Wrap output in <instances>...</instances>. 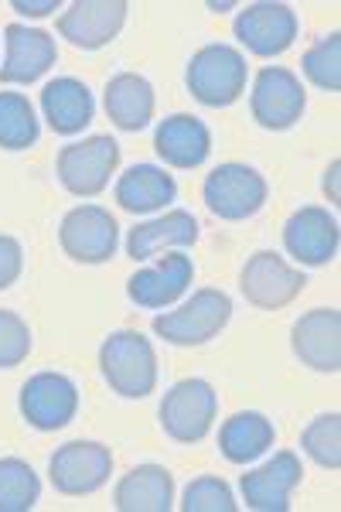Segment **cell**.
Masks as SVG:
<instances>
[{
	"label": "cell",
	"instance_id": "6da1fadb",
	"mask_svg": "<svg viewBox=\"0 0 341 512\" xmlns=\"http://www.w3.org/2000/svg\"><path fill=\"white\" fill-rule=\"evenodd\" d=\"M99 373L123 400H144L157 390V355L140 332H113L99 345Z\"/></svg>",
	"mask_w": 341,
	"mask_h": 512
},
{
	"label": "cell",
	"instance_id": "7a4b0ae2",
	"mask_svg": "<svg viewBox=\"0 0 341 512\" xmlns=\"http://www.w3.org/2000/svg\"><path fill=\"white\" fill-rule=\"evenodd\" d=\"M246 59L232 45H205L191 55L185 82L188 93L202 106H232L246 93Z\"/></svg>",
	"mask_w": 341,
	"mask_h": 512
},
{
	"label": "cell",
	"instance_id": "3957f363",
	"mask_svg": "<svg viewBox=\"0 0 341 512\" xmlns=\"http://www.w3.org/2000/svg\"><path fill=\"white\" fill-rule=\"evenodd\" d=\"M232 318V301L226 291H215V287H202L188 297L181 308L164 311L154 318V332L171 345H205L212 338L222 335V328Z\"/></svg>",
	"mask_w": 341,
	"mask_h": 512
},
{
	"label": "cell",
	"instance_id": "277c9868",
	"mask_svg": "<svg viewBox=\"0 0 341 512\" xmlns=\"http://www.w3.org/2000/svg\"><path fill=\"white\" fill-rule=\"evenodd\" d=\"M215 410H219V396H215L209 379H181L174 383L161 400V427L171 441L178 444H198L205 441L215 424Z\"/></svg>",
	"mask_w": 341,
	"mask_h": 512
},
{
	"label": "cell",
	"instance_id": "5b68a950",
	"mask_svg": "<svg viewBox=\"0 0 341 512\" xmlns=\"http://www.w3.org/2000/svg\"><path fill=\"white\" fill-rule=\"evenodd\" d=\"M266 195H270L266 178L256 168L239 161L219 164L202 185L205 209L222 222H243L249 216H256L266 205Z\"/></svg>",
	"mask_w": 341,
	"mask_h": 512
},
{
	"label": "cell",
	"instance_id": "8992f818",
	"mask_svg": "<svg viewBox=\"0 0 341 512\" xmlns=\"http://www.w3.org/2000/svg\"><path fill=\"white\" fill-rule=\"evenodd\" d=\"M116 164H120V144L106 134L76 140L58 151V181L69 195L93 198L106 192Z\"/></svg>",
	"mask_w": 341,
	"mask_h": 512
},
{
	"label": "cell",
	"instance_id": "52a82bcc",
	"mask_svg": "<svg viewBox=\"0 0 341 512\" xmlns=\"http://www.w3.org/2000/svg\"><path fill=\"white\" fill-rule=\"evenodd\" d=\"M307 287V277L294 270L280 253L260 250L253 253L239 270V291L253 308L260 311H280L290 301H297Z\"/></svg>",
	"mask_w": 341,
	"mask_h": 512
},
{
	"label": "cell",
	"instance_id": "ba28073f",
	"mask_svg": "<svg viewBox=\"0 0 341 512\" xmlns=\"http://www.w3.org/2000/svg\"><path fill=\"white\" fill-rule=\"evenodd\" d=\"M113 451L99 441H65L48 458V478L62 495H93L110 482Z\"/></svg>",
	"mask_w": 341,
	"mask_h": 512
},
{
	"label": "cell",
	"instance_id": "9c48e42d",
	"mask_svg": "<svg viewBox=\"0 0 341 512\" xmlns=\"http://www.w3.org/2000/svg\"><path fill=\"white\" fill-rule=\"evenodd\" d=\"M18 407H21V417L28 420V427H35L41 434H52L76 420L79 390H76V383L62 373H35L21 386Z\"/></svg>",
	"mask_w": 341,
	"mask_h": 512
},
{
	"label": "cell",
	"instance_id": "30bf717a",
	"mask_svg": "<svg viewBox=\"0 0 341 512\" xmlns=\"http://www.w3.org/2000/svg\"><path fill=\"white\" fill-rule=\"evenodd\" d=\"M304 86L284 65H266L253 82V93H249V110L253 120L263 130H290L297 120L304 117Z\"/></svg>",
	"mask_w": 341,
	"mask_h": 512
},
{
	"label": "cell",
	"instance_id": "8fae6325",
	"mask_svg": "<svg viewBox=\"0 0 341 512\" xmlns=\"http://www.w3.org/2000/svg\"><path fill=\"white\" fill-rule=\"evenodd\" d=\"M58 243L76 263H106L120 243V226L103 205H76L58 226Z\"/></svg>",
	"mask_w": 341,
	"mask_h": 512
},
{
	"label": "cell",
	"instance_id": "7c38bea8",
	"mask_svg": "<svg viewBox=\"0 0 341 512\" xmlns=\"http://www.w3.org/2000/svg\"><path fill=\"white\" fill-rule=\"evenodd\" d=\"M236 31L239 45L246 52L260 55V59H273V55H284L297 38V14L290 4H277V0H260V4H249L236 14Z\"/></svg>",
	"mask_w": 341,
	"mask_h": 512
},
{
	"label": "cell",
	"instance_id": "4fadbf2b",
	"mask_svg": "<svg viewBox=\"0 0 341 512\" xmlns=\"http://www.w3.org/2000/svg\"><path fill=\"white\" fill-rule=\"evenodd\" d=\"M127 0H76L58 18V35L82 52L106 48L127 24Z\"/></svg>",
	"mask_w": 341,
	"mask_h": 512
},
{
	"label": "cell",
	"instance_id": "5bb4252c",
	"mask_svg": "<svg viewBox=\"0 0 341 512\" xmlns=\"http://www.w3.org/2000/svg\"><path fill=\"white\" fill-rule=\"evenodd\" d=\"M304 468L301 458L294 451H277L270 461H263L260 468L246 472L239 478V489L249 509L256 512H287L290 509V495L301 485Z\"/></svg>",
	"mask_w": 341,
	"mask_h": 512
},
{
	"label": "cell",
	"instance_id": "9a60e30c",
	"mask_svg": "<svg viewBox=\"0 0 341 512\" xmlns=\"http://www.w3.org/2000/svg\"><path fill=\"white\" fill-rule=\"evenodd\" d=\"M4 65H0V82L7 86H31L45 76L58 59L55 38L41 28H24V24H7L4 28Z\"/></svg>",
	"mask_w": 341,
	"mask_h": 512
},
{
	"label": "cell",
	"instance_id": "2e32d148",
	"mask_svg": "<svg viewBox=\"0 0 341 512\" xmlns=\"http://www.w3.org/2000/svg\"><path fill=\"white\" fill-rule=\"evenodd\" d=\"M338 219L321 205H304L284 226V250L304 267H324L338 253Z\"/></svg>",
	"mask_w": 341,
	"mask_h": 512
},
{
	"label": "cell",
	"instance_id": "e0dca14e",
	"mask_svg": "<svg viewBox=\"0 0 341 512\" xmlns=\"http://www.w3.org/2000/svg\"><path fill=\"white\" fill-rule=\"evenodd\" d=\"M294 355L314 373H338L341 369V315L338 308H314L294 321L290 332Z\"/></svg>",
	"mask_w": 341,
	"mask_h": 512
},
{
	"label": "cell",
	"instance_id": "ac0fdd59",
	"mask_svg": "<svg viewBox=\"0 0 341 512\" xmlns=\"http://www.w3.org/2000/svg\"><path fill=\"white\" fill-rule=\"evenodd\" d=\"M191 277H195V263L185 253H168L147 270H137L127 280V294L137 308L157 311L168 308V304L178 301L181 294L191 287Z\"/></svg>",
	"mask_w": 341,
	"mask_h": 512
},
{
	"label": "cell",
	"instance_id": "d6986e66",
	"mask_svg": "<svg viewBox=\"0 0 341 512\" xmlns=\"http://www.w3.org/2000/svg\"><path fill=\"white\" fill-rule=\"evenodd\" d=\"M154 151L157 158L171 168L191 171V168H202L212 154V134L198 117L191 113H174V117L161 120L154 130Z\"/></svg>",
	"mask_w": 341,
	"mask_h": 512
},
{
	"label": "cell",
	"instance_id": "ffe728a7",
	"mask_svg": "<svg viewBox=\"0 0 341 512\" xmlns=\"http://www.w3.org/2000/svg\"><path fill=\"white\" fill-rule=\"evenodd\" d=\"M41 113H45L48 127H52L55 134L72 137V134H82V130L93 123L96 103L86 82L62 76L41 89Z\"/></svg>",
	"mask_w": 341,
	"mask_h": 512
},
{
	"label": "cell",
	"instance_id": "44dd1931",
	"mask_svg": "<svg viewBox=\"0 0 341 512\" xmlns=\"http://www.w3.org/2000/svg\"><path fill=\"white\" fill-rule=\"evenodd\" d=\"M106 117L113 120L116 130H127V134H137V130L151 127L154 120V86L137 72H120L106 82Z\"/></svg>",
	"mask_w": 341,
	"mask_h": 512
},
{
	"label": "cell",
	"instance_id": "7402d4cb",
	"mask_svg": "<svg viewBox=\"0 0 341 512\" xmlns=\"http://www.w3.org/2000/svg\"><path fill=\"white\" fill-rule=\"evenodd\" d=\"M198 243V219L185 209H171L161 219L140 222L127 236V253L133 260H151L164 250H185Z\"/></svg>",
	"mask_w": 341,
	"mask_h": 512
},
{
	"label": "cell",
	"instance_id": "603a6c76",
	"mask_svg": "<svg viewBox=\"0 0 341 512\" xmlns=\"http://www.w3.org/2000/svg\"><path fill=\"white\" fill-rule=\"evenodd\" d=\"M113 506L120 512H168L174 506V478L161 465H137L116 482Z\"/></svg>",
	"mask_w": 341,
	"mask_h": 512
},
{
	"label": "cell",
	"instance_id": "cb8c5ba5",
	"mask_svg": "<svg viewBox=\"0 0 341 512\" xmlns=\"http://www.w3.org/2000/svg\"><path fill=\"white\" fill-rule=\"evenodd\" d=\"M174 198H178V185L157 164H133L116 181V202H120V209L133 212V216L164 209Z\"/></svg>",
	"mask_w": 341,
	"mask_h": 512
},
{
	"label": "cell",
	"instance_id": "d4e9b609",
	"mask_svg": "<svg viewBox=\"0 0 341 512\" xmlns=\"http://www.w3.org/2000/svg\"><path fill=\"white\" fill-rule=\"evenodd\" d=\"M273 441H277L273 420L263 417L260 410H239V414H232L219 431V451L232 465H249V461H256L260 454L273 448Z\"/></svg>",
	"mask_w": 341,
	"mask_h": 512
},
{
	"label": "cell",
	"instance_id": "484cf974",
	"mask_svg": "<svg viewBox=\"0 0 341 512\" xmlns=\"http://www.w3.org/2000/svg\"><path fill=\"white\" fill-rule=\"evenodd\" d=\"M41 499V478L28 461L0 458V512H31Z\"/></svg>",
	"mask_w": 341,
	"mask_h": 512
},
{
	"label": "cell",
	"instance_id": "4316f807",
	"mask_svg": "<svg viewBox=\"0 0 341 512\" xmlns=\"http://www.w3.org/2000/svg\"><path fill=\"white\" fill-rule=\"evenodd\" d=\"M38 140V117L28 96L0 93V147L4 151H28Z\"/></svg>",
	"mask_w": 341,
	"mask_h": 512
},
{
	"label": "cell",
	"instance_id": "83f0119b",
	"mask_svg": "<svg viewBox=\"0 0 341 512\" xmlns=\"http://www.w3.org/2000/svg\"><path fill=\"white\" fill-rule=\"evenodd\" d=\"M301 451L321 468H331V472L341 468V417L338 414L314 417L301 434Z\"/></svg>",
	"mask_w": 341,
	"mask_h": 512
},
{
	"label": "cell",
	"instance_id": "f1b7e54d",
	"mask_svg": "<svg viewBox=\"0 0 341 512\" xmlns=\"http://www.w3.org/2000/svg\"><path fill=\"white\" fill-rule=\"evenodd\" d=\"M301 69L307 82H314L318 89H328V93H338L341 89V35H328V38L314 41L304 52Z\"/></svg>",
	"mask_w": 341,
	"mask_h": 512
},
{
	"label": "cell",
	"instance_id": "f546056e",
	"mask_svg": "<svg viewBox=\"0 0 341 512\" xmlns=\"http://www.w3.org/2000/svg\"><path fill=\"white\" fill-rule=\"evenodd\" d=\"M181 509L185 512H236L239 502L232 499V489L219 475H202L188 482L185 495H181Z\"/></svg>",
	"mask_w": 341,
	"mask_h": 512
},
{
	"label": "cell",
	"instance_id": "4dcf8cb0",
	"mask_svg": "<svg viewBox=\"0 0 341 512\" xmlns=\"http://www.w3.org/2000/svg\"><path fill=\"white\" fill-rule=\"evenodd\" d=\"M31 355V328L18 311L0 308V369L21 366Z\"/></svg>",
	"mask_w": 341,
	"mask_h": 512
},
{
	"label": "cell",
	"instance_id": "1f68e13d",
	"mask_svg": "<svg viewBox=\"0 0 341 512\" xmlns=\"http://www.w3.org/2000/svg\"><path fill=\"white\" fill-rule=\"evenodd\" d=\"M24 270V250L14 236H0V291L18 284Z\"/></svg>",
	"mask_w": 341,
	"mask_h": 512
},
{
	"label": "cell",
	"instance_id": "d6a6232c",
	"mask_svg": "<svg viewBox=\"0 0 341 512\" xmlns=\"http://www.w3.org/2000/svg\"><path fill=\"white\" fill-rule=\"evenodd\" d=\"M11 7L24 18H45V14L58 11V0H14Z\"/></svg>",
	"mask_w": 341,
	"mask_h": 512
},
{
	"label": "cell",
	"instance_id": "836d02e7",
	"mask_svg": "<svg viewBox=\"0 0 341 512\" xmlns=\"http://www.w3.org/2000/svg\"><path fill=\"white\" fill-rule=\"evenodd\" d=\"M338 175H341V161H331V168L324 171V192H328L331 202H341V192H338Z\"/></svg>",
	"mask_w": 341,
	"mask_h": 512
}]
</instances>
